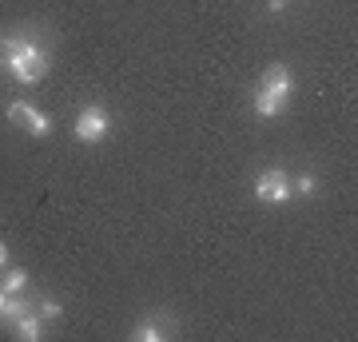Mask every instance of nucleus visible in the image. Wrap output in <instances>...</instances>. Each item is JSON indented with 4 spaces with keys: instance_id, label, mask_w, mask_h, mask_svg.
Wrapping results in <instances>:
<instances>
[{
    "instance_id": "3",
    "label": "nucleus",
    "mask_w": 358,
    "mask_h": 342,
    "mask_svg": "<svg viewBox=\"0 0 358 342\" xmlns=\"http://www.w3.org/2000/svg\"><path fill=\"white\" fill-rule=\"evenodd\" d=\"M255 199H259V203H287V199H294L287 171H279V167L263 171V176L255 179Z\"/></svg>"
},
{
    "instance_id": "1",
    "label": "nucleus",
    "mask_w": 358,
    "mask_h": 342,
    "mask_svg": "<svg viewBox=\"0 0 358 342\" xmlns=\"http://www.w3.org/2000/svg\"><path fill=\"white\" fill-rule=\"evenodd\" d=\"M52 68V48L48 40L40 36V32H8V36H0V72L16 84H40V80L48 76Z\"/></svg>"
},
{
    "instance_id": "10",
    "label": "nucleus",
    "mask_w": 358,
    "mask_h": 342,
    "mask_svg": "<svg viewBox=\"0 0 358 342\" xmlns=\"http://www.w3.org/2000/svg\"><path fill=\"white\" fill-rule=\"evenodd\" d=\"M0 287H4V291H13V294H24L28 291V271H24V266H13V271L4 275Z\"/></svg>"
},
{
    "instance_id": "9",
    "label": "nucleus",
    "mask_w": 358,
    "mask_h": 342,
    "mask_svg": "<svg viewBox=\"0 0 358 342\" xmlns=\"http://www.w3.org/2000/svg\"><path fill=\"white\" fill-rule=\"evenodd\" d=\"M24 131H28V136H36V140H48V136H52V115L40 112V108H28Z\"/></svg>"
},
{
    "instance_id": "4",
    "label": "nucleus",
    "mask_w": 358,
    "mask_h": 342,
    "mask_svg": "<svg viewBox=\"0 0 358 342\" xmlns=\"http://www.w3.org/2000/svg\"><path fill=\"white\" fill-rule=\"evenodd\" d=\"M259 88L291 104V96H294V72L287 68V64H271L267 72H263V80H259Z\"/></svg>"
},
{
    "instance_id": "12",
    "label": "nucleus",
    "mask_w": 358,
    "mask_h": 342,
    "mask_svg": "<svg viewBox=\"0 0 358 342\" xmlns=\"http://www.w3.org/2000/svg\"><path fill=\"white\" fill-rule=\"evenodd\" d=\"M36 315L44 318V322H52V318H60V315H64V306L56 303V299H48V294H44V299L36 303Z\"/></svg>"
},
{
    "instance_id": "8",
    "label": "nucleus",
    "mask_w": 358,
    "mask_h": 342,
    "mask_svg": "<svg viewBox=\"0 0 358 342\" xmlns=\"http://www.w3.org/2000/svg\"><path fill=\"white\" fill-rule=\"evenodd\" d=\"M255 115H263V120H275V115H282L287 112V100H279V96H271V92H263V88H255Z\"/></svg>"
},
{
    "instance_id": "14",
    "label": "nucleus",
    "mask_w": 358,
    "mask_h": 342,
    "mask_svg": "<svg viewBox=\"0 0 358 342\" xmlns=\"http://www.w3.org/2000/svg\"><path fill=\"white\" fill-rule=\"evenodd\" d=\"M8 263V247H4V239H0V266Z\"/></svg>"
},
{
    "instance_id": "7",
    "label": "nucleus",
    "mask_w": 358,
    "mask_h": 342,
    "mask_svg": "<svg viewBox=\"0 0 358 342\" xmlns=\"http://www.w3.org/2000/svg\"><path fill=\"white\" fill-rule=\"evenodd\" d=\"M13 327H16V334H20L24 342H36L40 334H44V318L36 315V306H28L24 315H20V318L13 322Z\"/></svg>"
},
{
    "instance_id": "11",
    "label": "nucleus",
    "mask_w": 358,
    "mask_h": 342,
    "mask_svg": "<svg viewBox=\"0 0 358 342\" xmlns=\"http://www.w3.org/2000/svg\"><path fill=\"white\" fill-rule=\"evenodd\" d=\"M291 195H299V199H310V195H319V179L310 176V171H307V176H299V179L291 183Z\"/></svg>"
},
{
    "instance_id": "13",
    "label": "nucleus",
    "mask_w": 358,
    "mask_h": 342,
    "mask_svg": "<svg viewBox=\"0 0 358 342\" xmlns=\"http://www.w3.org/2000/svg\"><path fill=\"white\" fill-rule=\"evenodd\" d=\"M267 8H271V13H282V8H287V0H267Z\"/></svg>"
},
{
    "instance_id": "5",
    "label": "nucleus",
    "mask_w": 358,
    "mask_h": 342,
    "mask_svg": "<svg viewBox=\"0 0 358 342\" xmlns=\"http://www.w3.org/2000/svg\"><path fill=\"white\" fill-rule=\"evenodd\" d=\"M176 334V327H171V318L167 315H148V322H140V327L131 330V339L136 342H164Z\"/></svg>"
},
{
    "instance_id": "6",
    "label": "nucleus",
    "mask_w": 358,
    "mask_h": 342,
    "mask_svg": "<svg viewBox=\"0 0 358 342\" xmlns=\"http://www.w3.org/2000/svg\"><path fill=\"white\" fill-rule=\"evenodd\" d=\"M28 306H32V303H28L24 294H13V291H4V287H0V322H8V327H13Z\"/></svg>"
},
{
    "instance_id": "2",
    "label": "nucleus",
    "mask_w": 358,
    "mask_h": 342,
    "mask_svg": "<svg viewBox=\"0 0 358 342\" xmlns=\"http://www.w3.org/2000/svg\"><path fill=\"white\" fill-rule=\"evenodd\" d=\"M108 131H112V120H108V112H103L100 104H88V108L76 115V124H72V136H76L80 143H103Z\"/></svg>"
}]
</instances>
